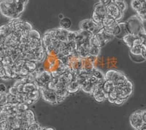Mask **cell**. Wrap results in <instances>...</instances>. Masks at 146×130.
<instances>
[{
  "mask_svg": "<svg viewBox=\"0 0 146 130\" xmlns=\"http://www.w3.org/2000/svg\"><path fill=\"white\" fill-rule=\"evenodd\" d=\"M40 128V124H39L36 121H35L29 126V127L27 128V130H39V129Z\"/></svg>",
  "mask_w": 146,
  "mask_h": 130,
  "instance_id": "31",
  "label": "cell"
},
{
  "mask_svg": "<svg viewBox=\"0 0 146 130\" xmlns=\"http://www.w3.org/2000/svg\"><path fill=\"white\" fill-rule=\"evenodd\" d=\"M77 34H78V32H72V31L69 30L66 41H74L76 38Z\"/></svg>",
  "mask_w": 146,
  "mask_h": 130,
  "instance_id": "29",
  "label": "cell"
},
{
  "mask_svg": "<svg viewBox=\"0 0 146 130\" xmlns=\"http://www.w3.org/2000/svg\"><path fill=\"white\" fill-rule=\"evenodd\" d=\"M94 84H92V83L87 78L80 84V89L83 90L85 93L92 95V94H93L94 92Z\"/></svg>",
  "mask_w": 146,
  "mask_h": 130,
  "instance_id": "8",
  "label": "cell"
},
{
  "mask_svg": "<svg viewBox=\"0 0 146 130\" xmlns=\"http://www.w3.org/2000/svg\"><path fill=\"white\" fill-rule=\"evenodd\" d=\"M100 50H101V48H99V47L91 46L90 45L89 48H88V54H89V56L98 57L100 56Z\"/></svg>",
  "mask_w": 146,
  "mask_h": 130,
  "instance_id": "20",
  "label": "cell"
},
{
  "mask_svg": "<svg viewBox=\"0 0 146 130\" xmlns=\"http://www.w3.org/2000/svg\"><path fill=\"white\" fill-rule=\"evenodd\" d=\"M38 63L31 60H25L23 67H25L29 72H32L38 68Z\"/></svg>",
  "mask_w": 146,
  "mask_h": 130,
  "instance_id": "12",
  "label": "cell"
},
{
  "mask_svg": "<svg viewBox=\"0 0 146 130\" xmlns=\"http://www.w3.org/2000/svg\"><path fill=\"white\" fill-rule=\"evenodd\" d=\"M126 28L128 34L134 35H139L142 32L145 31L143 21L137 15H133L126 22Z\"/></svg>",
  "mask_w": 146,
  "mask_h": 130,
  "instance_id": "1",
  "label": "cell"
},
{
  "mask_svg": "<svg viewBox=\"0 0 146 130\" xmlns=\"http://www.w3.org/2000/svg\"><path fill=\"white\" fill-rule=\"evenodd\" d=\"M129 56H130V58H131V60H132L133 62H137V63H141V62H143L144 61H145V59L141 55L135 56V55L129 54Z\"/></svg>",
  "mask_w": 146,
  "mask_h": 130,
  "instance_id": "25",
  "label": "cell"
},
{
  "mask_svg": "<svg viewBox=\"0 0 146 130\" xmlns=\"http://www.w3.org/2000/svg\"><path fill=\"white\" fill-rule=\"evenodd\" d=\"M38 89V87L36 86V84L34 82H27L24 84L23 86V93H30V92H34V91Z\"/></svg>",
  "mask_w": 146,
  "mask_h": 130,
  "instance_id": "13",
  "label": "cell"
},
{
  "mask_svg": "<svg viewBox=\"0 0 146 130\" xmlns=\"http://www.w3.org/2000/svg\"><path fill=\"white\" fill-rule=\"evenodd\" d=\"M72 26V21L68 18H63L60 21V28L69 30Z\"/></svg>",
  "mask_w": 146,
  "mask_h": 130,
  "instance_id": "17",
  "label": "cell"
},
{
  "mask_svg": "<svg viewBox=\"0 0 146 130\" xmlns=\"http://www.w3.org/2000/svg\"><path fill=\"white\" fill-rule=\"evenodd\" d=\"M59 17H60V18H61V19H63V18H64V16H63V15H59Z\"/></svg>",
  "mask_w": 146,
  "mask_h": 130,
  "instance_id": "43",
  "label": "cell"
},
{
  "mask_svg": "<svg viewBox=\"0 0 146 130\" xmlns=\"http://www.w3.org/2000/svg\"><path fill=\"white\" fill-rule=\"evenodd\" d=\"M56 92V94L58 97H62L63 99H66V97L70 95V93L68 92V91L66 89H62V90H56L55 91Z\"/></svg>",
  "mask_w": 146,
  "mask_h": 130,
  "instance_id": "22",
  "label": "cell"
},
{
  "mask_svg": "<svg viewBox=\"0 0 146 130\" xmlns=\"http://www.w3.org/2000/svg\"><path fill=\"white\" fill-rule=\"evenodd\" d=\"M117 6H118V8L120 9V10H121L122 12L124 13L126 11V10L127 9V4L126 3V2H120V3L117 4Z\"/></svg>",
  "mask_w": 146,
  "mask_h": 130,
  "instance_id": "32",
  "label": "cell"
},
{
  "mask_svg": "<svg viewBox=\"0 0 146 130\" xmlns=\"http://www.w3.org/2000/svg\"><path fill=\"white\" fill-rule=\"evenodd\" d=\"M115 86L114 84L113 83L112 80H105V82H104V84H103L102 87V90L103 92H105V94H106L107 99H108V94H109L114 89Z\"/></svg>",
  "mask_w": 146,
  "mask_h": 130,
  "instance_id": "11",
  "label": "cell"
},
{
  "mask_svg": "<svg viewBox=\"0 0 146 130\" xmlns=\"http://www.w3.org/2000/svg\"><path fill=\"white\" fill-rule=\"evenodd\" d=\"M138 16H139V18L142 19V21H146V12L144 14H143V15H138Z\"/></svg>",
  "mask_w": 146,
  "mask_h": 130,
  "instance_id": "40",
  "label": "cell"
},
{
  "mask_svg": "<svg viewBox=\"0 0 146 130\" xmlns=\"http://www.w3.org/2000/svg\"><path fill=\"white\" fill-rule=\"evenodd\" d=\"M133 87H134V86H133L132 82L129 79H128V80L126 82V84L123 86H115L117 92H118V97L128 99V98L132 94Z\"/></svg>",
  "mask_w": 146,
  "mask_h": 130,
  "instance_id": "3",
  "label": "cell"
},
{
  "mask_svg": "<svg viewBox=\"0 0 146 130\" xmlns=\"http://www.w3.org/2000/svg\"><path fill=\"white\" fill-rule=\"evenodd\" d=\"M143 44V40L139 36H137L133 42L132 47H140Z\"/></svg>",
  "mask_w": 146,
  "mask_h": 130,
  "instance_id": "28",
  "label": "cell"
},
{
  "mask_svg": "<svg viewBox=\"0 0 146 130\" xmlns=\"http://www.w3.org/2000/svg\"><path fill=\"white\" fill-rule=\"evenodd\" d=\"M80 89V85L76 80H72V82H70V84H68V86H66V90L68 91L70 94L76 93V92H78Z\"/></svg>",
  "mask_w": 146,
  "mask_h": 130,
  "instance_id": "10",
  "label": "cell"
},
{
  "mask_svg": "<svg viewBox=\"0 0 146 130\" xmlns=\"http://www.w3.org/2000/svg\"><path fill=\"white\" fill-rule=\"evenodd\" d=\"M26 97H27V94L23 93V92H22V93H18V94L15 96L18 103H24Z\"/></svg>",
  "mask_w": 146,
  "mask_h": 130,
  "instance_id": "27",
  "label": "cell"
},
{
  "mask_svg": "<svg viewBox=\"0 0 146 130\" xmlns=\"http://www.w3.org/2000/svg\"><path fill=\"white\" fill-rule=\"evenodd\" d=\"M56 32L57 40H59L60 42H65V41H66L69 30L64 29L59 27L58 29H56Z\"/></svg>",
  "mask_w": 146,
  "mask_h": 130,
  "instance_id": "9",
  "label": "cell"
},
{
  "mask_svg": "<svg viewBox=\"0 0 146 130\" xmlns=\"http://www.w3.org/2000/svg\"><path fill=\"white\" fill-rule=\"evenodd\" d=\"M41 130H55L53 128L51 127H42Z\"/></svg>",
  "mask_w": 146,
  "mask_h": 130,
  "instance_id": "42",
  "label": "cell"
},
{
  "mask_svg": "<svg viewBox=\"0 0 146 130\" xmlns=\"http://www.w3.org/2000/svg\"><path fill=\"white\" fill-rule=\"evenodd\" d=\"M140 1H143V0H140Z\"/></svg>",
  "mask_w": 146,
  "mask_h": 130,
  "instance_id": "44",
  "label": "cell"
},
{
  "mask_svg": "<svg viewBox=\"0 0 146 130\" xmlns=\"http://www.w3.org/2000/svg\"><path fill=\"white\" fill-rule=\"evenodd\" d=\"M131 7H132V8L137 12L141 8L142 1H140V0H132V1H131Z\"/></svg>",
  "mask_w": 146,
  "mask_h": 130,
  "instance_id": "23",
  "label": "cell"
},
{
  "mask_svg": "<svg viewBox=\"0 0 146 130\" xmlns=\"http://www.w3.org/2000/svg\"><path fill=\"white\" fill-rule=\"evenodd\" d=\"M29 39H42V36L40 32L34 29H32V30L29 32Z\"/></svg>",
  "mask_w": 146,
  "mask_h": 130,
  "instance_id": "21",
  "label": "cell"
},
{
  "mask_svg": "<svg viewBox=\"0 0 146 130\" xmlns=\"http://www.w3.org/2000/svg\"><path fill=\"white\" fill-rule=\"evenodd\" d=\"M129 54L135 56L141 55V46L140 47H131L129 48Z\"/></svg>",
  "mask_w": 146,
  "mask_h": 130,
  "instance_id": "24",
  "label": "cell"
},
{
  "mask_svg": "<svg viewBox=\"0 0 146 130\" xmlns=\"http://www.w3.org/2000/svg\"><path fill=\"white\" fill-rule=\"evenodd\" d=\"M115 70H108L105 74V80H112L113 77L114 75Z\"/></svg>",
  "mask_w": 146,
  "mask_h": 130,
  "instance_id": "26",
  "label": "cell"
},
{
  "mask_svg": "<svg viewBox=\"0 0 146 130\" xmlns=\"http://www.w3.org/2000/svg\"><path fill=\"white\" fill-rule=\"evenodd\" d=\"M135 130H146V123H143L139 128Z\"/></svg>",
  "mask_w": 146,
  "mask_h": 130,
  "instance_id": "39",
  "label": "cell"
},
{
  "mask_svg": "<svg viewBox=\"0 0 146 130\" xmlns=\"http://www.w3.org/2000/svg\"><path fill=\"white\" fill-rule=\"evenodd\" d=\"M124 2V0H112V2L114 4H115V5H117V4L120 3V2Z\"/></svg>",
  "mask_w": 146,
  "mask_h": 130,
  "instance_id": "41",
  "label": "cell"
},
{
  "mask_svg": "<svg viewBox=\"0 0 146 130\" xmlns=\"http://www.w3.org/2000/svg\"><path fill=\"white\" fill-rule=\"evenodd\" d=\"M145 1H146V0H145Z\"/></svg>",
  "mask_w": 146,
  "mask_h": 130,
  "instance_id": "45",
  "label": "cell"
},
{
  "mask_svg": "<svg viewBox=\"0 0 146 130\" xmlns=\"http://www.w3.org/2000/svg\"><path fill=\"white\" fill-rule=\"evenodd\" d=\"M142 118H143V123H146V110H142Z\"/></svg>",
  "mask_w": 146,
  "mask_h": 130,
  "instance_id": "38",
  "label": "cell"
},
{
  "mask_svg": "<svg viewBox=\"0 0 146 130\" xmlns=\"http://www.w3.org/2000/svg\"><path fill=\"white\" fill-rule=\"evenodd\" d=\"M98 34L100 35V36H101L102 38L105 40L107 43H108V42H110V41H111V40L115 37L113 34H110L109 32H106L105 30H104V29H103V28L101 29V30L98 32Z\"/></svg>",
  "mask_w": 146,
  "mask_h": 130,
  "instance_id": "15",
  "label": "cell"
},
{
  "mask_svg": "<svg viewBox=\"0 0 146 130\" xmlns=\"http://www.w3.org/2000/svg\"><path fill=\"white\" fill-rule=\"evenodd\" d=\"M100 3H101L102 5L107 7L108 5L112 3V0H100Z\"/></svg>",
  "mask_w": 146,
  "mask_h": 130,
  "instance_id": "37",
  "label": "cell"
},
{
  "mask_svg": "<svg viewBox=\"0 0 146 130\" xmlns=\"http://www.w3.org/2000/svg\"><path fill=\"white\" fill-rule=\"evenodd\" d=\"M126 99H123V98H121V97H118V98L116 99V100L115 101V105H123V104H124L125 102H126Z\"/></svg>",
  "mask_w": 146,
  "mask_h": 130,
  "instance_id": "34",
  "label": "cell"
},
{
  "mask_svg": "<svg viewBox=\"0 0 146 130\" xmlns=\"http://www.w3.org/2000/svg\"><path fill=\"white\" fill-rule=\"evenodd\" d=\"M107 10V15L111 16L112 18L115 19V21L118 22V21L121 20L123 16V12H122L121 10H120V9L118 8V6H117L115 4L113 3L110 4L109 5H108L106 7Z\"/></svg>",
  "mask_w": 146,
  "mask_h": 130,
  "instance_id": "5",
  "label": "cell"
},
{
  "mask_svg": "<svg viewBox=\"0 0 146 130\" xmlns=\"http://www.w3.org/2000/svg\"><path fill=\"white\" fill-rule=\"evenodd\" d=\"M141 56L146 60V45L145 44L141 45Z\"/></svg>",
  "mask_w": 146,
  "mask_h": 130,
  "instance_id": "35",
  "label": "cell"
},
{
  "mask_svg": "<svg viewBox=\"0 0 146 130\" xmlns=\"http://www.w3.org/2000/svg\"><path fill=\"white\" fill-rule=\"evenodd\" d=\"M91 75H94L97 80H105V74L103 73L101 70L96 68V67L92 70Z\"/></svg>",
  "mask_w": 146,
  "mask_h": 130,
  "instance_id": "19",
  "label": "cell"
},
{
  "mask_svg": "<svg viewBox=\"0 0 146 130\" xmlns=\"http://www.w3.org/2000/svg\"><path fill=\"white\" fill-rule=\"evenodd\" d=\"M101 27L96 25V23L91 20V19H86L82 21L80 23V30L89 31L94 35L96 34L100 30Z\"/></svg>",
  "mask_w": 146,
  "mask_h": 130,
  "instance_id": "4",
  "label": "cell"
},
{
  "mask_svg": "<svg viewBox=\"0 0 146 130\" xmlns=\"http://www.w3.org/2000/svg\"><path fill=\"white\" fill-rule=\"evenodd\" d=\"M137 36H138V35H134L128 34H126L122 40H123V42H124V43L130 48L132 47L133 42H134V40L136 38Z\"/></svg>",
  "mask_w": 146,
  "mask_h": 130,
  "instance_id": "16",
  "label": "cell"
},
{
  "mask_svg": "<svg viewBox=\"0 0 146 130\" xmlns=\"http://www.w3.org/2000/svg\"><path fill=\"white\" fill-rule=\"evenodd\" d=\"M39 89L40 91L42 98L43 99L44 101L51 104L53 105H58V102H57V95L55 91L49 89L47 87H43V88H39Z\"/></svg>",
  "mask_w": 146,
  "mask_h": 130,
  "instance_id": "2",
  "label": "cell"
},
{
  "mask_svg": "<svg viewBox=\"0 0 146 130\" xmlns=\"http://www.w3.org/2000/svg\"><path fill=\"white\" fill-rule=\"evenodd\" d=\"M93 15L99 17L101 19L104 20L107 15L106 7L102 5L101 3H97L94 5V9Z\"/></svg>",
  "mask_w": 146,
  "mask_h": 130,
  "instance_id": "7",
  "label": "cell"
},
{
  "mask_svg": "<svg viewBox=\"0 0 146 130\" xmlns=\"http://www.w3.org/2000/svg\"><path fill=\"white\" fill-rule=\"evenodd\" d=\"M118 25H119L120 29H121V32L116 37L119 39H123L126 34H128L127 30H126V24H125V22H118Z\"/></svg>",
  "mask_w": 146,
  "mask_h": 130,
  "instance_id": "18",
  "label": "cell"
},
{
  "mask_svg": "<svg viewBox=\"0 0 146 130\" xmlns=\"http://www.w3.org/2000/svg\"><path fill=\"white\" fill-rule=\"evenodd\" d=\"M7 93H9L10 94H11V95L16 96L17 94L19 93V92H18V89H17L15 86H13L10 87L8 90H7Z\"/></svg>",
  "mask_w": 146,
  "mask_h": 130,
  "instance_id": "33",
  "label": "cell"
},
{
  "mask_svg": "<svg viewBox=\"0 0 146 130\" xmlns=\"http://www.w3.org/2000/svg\"><path fill=\"white\" fill-rule=\"evenodd\" d=\"M129 123L134 129H137L143 124V121L142 118V110H137L130 115Z\"/></svg>",
  "mask_w": 146,
  "mask_h": 130,
  "instance_id": "6",
  "label": "cell"
},
{
  "mask_svg": "<svg viewBox=\"0 0 146 130\" xmlns=\"http://www.w3.org/2000/svg\"><path fill=\"white\" fill-rule=\"evenodd\" d=\"M7 103H10V104L18 103L15 96L11 95V94H10L7 93Z\"/></svg>",
  "mask_w": 146,
  "mask_h": 130,
  "instance_id": "30",
  "label": "cell"
},
{
  "mask_svg": "<svg viewBox=\"0 0 146 130\" xmlns=\"http://www.w3.org/2000/svg\"><path fill=\"white\" fill-rule=\"evenodd\" d=\"M27 96L29 99L32 100L34 102H37V100H39L40 97H41V94H40V89H36V90L34 91V92H30V93H27Z\"/></svg>",
  "mask_w": 146,
  "mask_h": 130,
  "instance_id": "14",
  "label": "cell"
},
{
  "mask_svg": "<svg viewBox=\"0 0 146 130\" xmlns=\"http://www.w3.org/2000/svg\"><path fill=\"white\" fill-rule=\"evenodd\" d=\"M7 86L4 84H0V93H7Z\"/></svg>",
  "mask_w": 146,
  "mask_h": 130,
  "instance_id": "36",
  "label": "cell"
}]
</instances>
